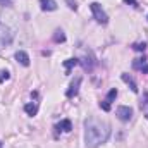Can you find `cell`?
Returning <instances> with one entry per match:
<instances>
[{"label":"cell","mask_w":148,"mask_h":148,"mask_svg":"<svg viewBox=\"0 0 148 148\" xmlns=\"http://www.w3.org/2000/svg\"><path fill=\"white\" fill-rule=\"evenodd\" d=\"M117 117L122 121V122H129L131 119H133V109L131 107H126V105H122V107H117Z\"/></svg>","instance_id":"obj_3"},{"label":"cell","mask_w":148,"mask_h":148,"mask_svg":"<svg viewBox=\"0 0 148 148\" xmlns=\"http://www.w3.org/2000/svg\"><path fill=\"white\" fill-rule=\"evenodd\" d=\"M0 3H3V5H10V0H0Z\"/></svg>","instance_id":"obj_19"},{"label":"cell","mask_w":148,"mask_h":148,"mask_svg":"<svg viewBox=\"0 0 148 148\" xmlns=\"http://www.w3.org/2000/svg\"><path fill=\"white\" fill-rule=\"evenodd\" d=\"M90 9H91L93 17H95V21H97L98 24H107V23H109V17H107V14L103 12L102 5H100L98 2H93V3L90 5Z\"/></svg>","instance_id":"obj_2"},{"label":"cell","mask_w":148,"mask_h":148,"mask_svg":"<svg viewBox=\"0 0 148 148\" xmlns=\"http://www.w3.org/2000/svg\"><path fill=\"white\" fill-rule=\"evenodd\" d=\"M133 50H136V52H145V50H147V43H133Z\"/></svg>","instance_id":"obj_16"},{"label":"cell","mask_w":148,"mask_h":148,"mask_svg":"<svg viewBox=\"0 0 148 148\" xmlns=\"http://www.w3.org/2000/svg\"><path fill=\"white\" fill-rule=\"evenodd\" d=\"M16 60L21 64V66H24V67H28L29 66V55L26 53V52H23V50H19V52H16Z\"/></svg>","instance_id":"obj_7"},{"label":"cell","mask_w":148,"mask_h":148,"mask_svg":"<svg viewBox=\"0 0 148 148\" xmlns=\"http://www.w3.org/2000/svg\"><path fill=\"white\" fill-rule=\"evenodd\" d=\"M9 79H10V73L5 71V69H2V71H0V83H5V81H9Z\"/></svg>","instance_id":"obj_15"},{"label":"cell","mask_w":148,"mask_h":148,"mask_svg":"<svg viewBox=\"0 0 148 148\" xmlns=\"http://www.w3.org/2000/svg\"><path fill=\"white\" fill-rule=\"evenodd\" d=\"M121 77H122V81H124V83H126V84L131 88V91H133V93H138V84L134 83V79H133L129 74H122Z\"/></svg>","instance_id":"obj_9"},{"label":"cell","mask_w":148,"mask_h":148,"mask_svg":"<svg viewBox=\"0 0 148 148\" xmlns=\"http://www.w3.org/2000/svg\"><path fill=\"white\" fill-rule=\"evenodd\" d=\"M124 3H129V5H136V0H124Z\"/></svg>","instance_id":"obj_18"},{"label":"cell","mask_w":148,"mask_h":148,"mask_svg":"<svg viewBox=\"0 0 148 148\" xmlns=\"http://www.w3.org/2000/svg\"><path fill=\"white\" fill-rule=\"evenodd\" d=\"M79 64L83 66V69H84V71H91V69H93V66H95V60H93V57H91V55H90V57H88V55H84V57L79 60Z\"/></svg>","instance_id":"obj_8"},{"label":"cell","mask_w":148,"mask_h":148,"mask_svg":"<svg viewBox=\"0 0 148 148\" xmlns=\"http://www.w3.org/2000/svg\"><path fill=\"white\" fill-rule=\"evenodd\" d=\"M24 110H26L28 115H36L38 105H36V103H26V105H24Z\"/></svg>","instance_id":"obj_13"},{"label":"cell","mask_w":148,"mask_h":148,"mask_svg":"<svg viewBox=\"0 0 148 148\" xmlns=\"http://www.w3.org/2000/svg\"><path fill=\"white\" fill-rule=\"evenodd\" d=\"M79 84H81V77H76L73 83H71V86H69V90H67V98H73L77 95V91H79Z\"/></svg>","instance_id":"obj_6"},{"label":"cell","mask_w":148,"mask_h":148,"mask_svg":"<svg viewBox=\"0 0 148 148\" xmlns=\"http://www.w3.org/2000/svg\"><path fill=\"white\" fill-rule=\"evenodd\" d=\"M53 41H55V43H62V41H66V35H64L62 29H55V33H53Z\"/></svg>","instance_id":"obj_14"},{"label":"cell","mask_w":148,"mask_h":148,"mask_svg":"<svg viewBox=\"0 0 148 148\" xmlns=\"http://www.w3.org/2000/svg\"><path fill=\"white\" fill-rule=\"evenodd\" d=\"M115 97H117V90L114 88V90H110V91H109L107 98H105L103 102H100V107H102V109H103L105 112H109V110H110V103L114 102V100H115Z\"/></svg>","instance_id":"obj_4"},{"label":"cell","mask_w":148,"mask_h":148,"mask_svg":"<svg viewBox=\"0 0 148 148\" xmlns=\"http://www.w3.org/2000/svg\"><path fill=\"white\" fill-rule=\"evenodd\" d=\"M40 5H41L43 10H55L57 9L55 0H40Z\"/></svg>","instance_id":"obj_11"},{"label":"cell","mask_w":148,"mask_h":148,"mask_svg":"<svg viewBox=\"0 0 148 148\" xmlns=\"http://www.w3.org/2000/svg\"><path fill=\"white\" fill-rule=\"evenodd\" d=\"M143 110H145V112L148 114V105H145V107H143Z\"/></svg>","instance_id":"obj_20"},{"label":"cell","mask_w":148,"mask_h":148,"mask_svg":"<svg viewBox=\"0 0 148 148\" xmlns=\"http://www.w3.org/2000/svg\"><path fill=\"white\" fill-rule=\"evenodd\" d=\"M67 2H69V7H71L73 10H76V9H77V5H76V0H67Z\"/></svg>","instance_id":"obj_17"},{"label":"cell","mask_w":148,"mask_h":148,"mask_svg":"<svg viewBox=\"0 0 148 148\" xmlns=\"http://www.w3.org/2000/svg\"><path fill=\"white\" fill-rule=\"evenodd\" d=\"M77 64H79V60H77V59H67V60L64 62V67H66V73L69 74V73H71V69H73L74 66H77Z\"/></svg>","instance_id":"obj_12"},{"label":"cell","mask_w":148,"mask_h":148,"mask_svg":"<svg viewBox=\"0 0 148 148\" xmlns=\"http://www.w3.org/2000/svg\"><path fill=\"white\" fill-rule=\"evenodd\" d=\"M57 129H59V131H64V133H69V131L73 129V124H71L69 119H64V121H60V122L57 124Z\"/></svg>","instance_id":"obj_10"},{"label":"cell","mask_w":148,"mask_h":148,"mask_svg":"<svg viewBox=\"0 0 148 148\" xmlns=\"http://www.w3.org/2000/svg\"><path fill=\"white\" fill-rule=\"evenodd\" d=\"M133 69H136V71H140V73H143V74H148L147 59H145V57H143V59H136V60L133 62Z\"/></svg>","instance_id":"obj_5"},{"label":"cell","mask_w":148,"mask_h":148,"mask_svg":"<svg viewBox=\"0 0 148 148\" xmlns=\"http://www.w3.org/2000/svg\"><path fill=\"white\" fill-rule=\"evenodd\" d=\"M0 148H2V141H0Z\"/></svg>","instance_id":"obj_21"},{"label":"cell","mask_w":148,"mask_h":148,"mask_svg":"<svg viewBox=\"0 0 148 148\" xmlns=\"http://www.w3.org/2000/svg\"><path fill=\"white\" fill-rule=\"evenodd\" d=\"M84 141L88 148H97L105 143L110 136V126L98 119H88L84 124Z\"/></svg>","instance_id":"obj_1"}]
</instances>
